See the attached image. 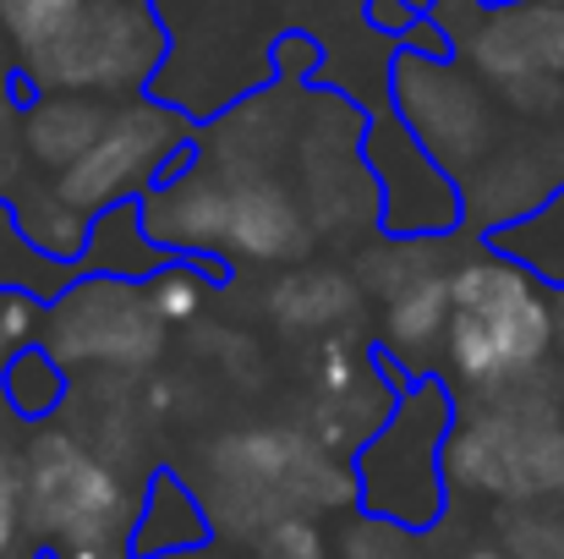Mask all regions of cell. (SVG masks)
I'll list each match as a JSON object with an SVG mask.
<instances>
[{"label":"cell","instance_id":"obj_21","mask_svg":"<svg viewBox=\"0 0 564 559\" xmlns=\"http://www.w3.org/2000/svg\"><path fill=\"white\" fill-rule=\"evenodd\" d=\"M258 559H324V533L307 516H280L263 527Z\"/></svg>","mask_w":564,"mask_h":559},{"label":"cell","instance_id":"obj_18","mask_svg":"<svg viewBox=\"0 0 564 559\" xmlns=\"http://www.w3.org/2000/svg\"><path fill=\"white\" fill-rule=\"evenodd\" d=\"M17 203V225H22V236L44 252V258H55V264H83V247H88V230H94V219L77 208V203H66L55 186H39V192H22V197H11Z\"/></svg>","mask_w":564,"mask_h":559},{"label":"cell","instance_id":"obj_15","mask_svg":"<svg viewBox=\"0 0 564 559\" xmlns=\"http://www.w3.org/2000/svg\"><path fill=\"white\" fill-rule=\"evenodd\" d=\"M482 241L564 297V186H549L538 208H527L521 219H510L499 230H488Z\"/></svg>","mask_w":564,"mask_h":559},{"label":"cell","instance_id":"obj_11","mask_svg":"<svg viewBox=\"0 0 564 559\" xmlns=\"http://www.w3.org/2000/svg\"><path fill=\"white\" fill-rule=\"evenodd\" d=\"M208 544H214V522H208V505L197 499V488L182 483V472H154L138 488V516L127 533L132 559L187 555V549H208Z\"/></svg>","mask_w":564,"mask_h":559},{"label":"cell","instance_id":"obj_23","mask_svg":"<svg viewBox=\"0 0 564 559\" xmlns=\"http://www.w3.org/2000/svg\"><path fill=\"white\" fill-rule=\"evenodd\" d=\"M269 61H274V72H280L285 83H313V77H318V66H324V44H318L313 33L291 28V33H280V39H274Z\"/></svg>","mask_w":564,"mask_h":559},{"label":"cell","instance_id":"obj_19","mask_svg":"<svg viewBox=\"0 0 564 559\" xmlns=\"http://www.w3.org/2000/svg\"><path fill=\"white\" fill-rule=\"evenodd\" d=\"M88 0H0V33L11 39L17 61L33 55L39 44H50Z\"/></svg>","mask_w":564,"mask_h":559},{"label":"cell","instance_id":"obj_5","mask_svg":"<svg viewBox=\"0 0 564 559\" xmlns=\"http://www.w3.org/2000/svg\"><path fill=\"white\" fill-rule=\"evenodd\" d=\"M182 160H192V121L182 116V105L132 99V105L110 110L94 149L55 176V192L94 219L116 203H138L154 186L182 176L187 171Z\"/></svg>","mask_w":564,"mask_h":559},{"label":"cell","instance_id":"obj_26","mask_svg":"<svg viewBox=\"0 0 564 559\" xmlns=\"http://www.w3.org/2000/svg\"><path fill=\"white\" fill-rule=\"evenodd\" d=\"M165 559H225V555H219V549L208 544V549H187V555H165Z\"/></svg>","mask_w":564,"mask_h":559},{"label":"cell","instance_id":"obj_28","mask_svg":"<svg viewBox=\"0 0 564 559\" xmlns=\"http://www.w3.org/2000/svg\"><path fill=\"white\" fill-rule=\"evenodd\" d=\"M477 6H516V0H477Z\"/></svg>","mask_w":564,"mask_h":559},{"label":"cell","instance_id":"obj_30","mask_svg":"<svg viewBox=\"0 0 564 559\" xmlns=\"http://www.w3.org/2000/svg\"><path fill=\"white\" fill-rule=\"evenodd\" d=\"M466 6H477V0H466Z\"/></svg>","mask_w":564,"mask_h":559},{"label":"cell","instance_id":"obj_8","mask_svg":"<svg viewBox=\"0 0 564 559\" xmlns=\"http://www.w3.org/2000/svg\"><path fill=\"white\" fill-rule=\"evenodd\" d=\"M394 116L411 127V138L444 165V171H466V160L482 154L488 143V105L477 94V83L466 72H455L449 61H427L400 50L394 55Z\"/></svg>","mask_w":564,"mask_h":559},{"label":"cell","instance_id":"obj_29","mask_svg":"<svg viewBox=\"0 0 564 559\" xmlns=\"http://www.w3.org/2000/svg\"><path fill=\"white\" fill-rule=\"evenodd\" d=\"M17 559H50V555H17Z\"/></svg>","mask_w":564,"mask_h":559},{"label":"cell","instance_id":"obj_27","mask_svg":"<svg viewBox=\"0 0 564 559\" xmlns=\"http://www.w3.org/2000/svg\"><path fill=\"white\" fill-rule=\"evenodd\" d=\"M6 44H11V39H0V83H11V77H17V72H11V55H6Z\"/></svg>","mask_w":564,"mask_h":559},{"label":"cell","instance_id":"obj_16","mask_svg":"<svg viewBox=\"0 0 564 559\" xmlns=\"http://www.w3.org/2000/svg\"><path fill=\"white\" fill-rule=\"evenodd\" d=\"M72 400V368L44 346H17L6 363H0V411L28 422V428H44L61 406Z\"/></svg>","mask_w":564,"mask_h":559},{"label":"cell","instance_id":"obj_25","mask_svg":"<svg viewBox=\"0 0 564 559\" xmlns=\"http://www.w3.org/2000/svg\"><path fill=\"white\" fill-rule=\"evenodd\" d=\"M460 559H516V555H510V549H488V544H482V549H466Z\"/></svg>","mask_w":564,"mask_h":559},{"label":"cell","instance_id":"obj_13","mask_svg":"<svg viewBox=\"0 0 564 559\" xmlns=\"http://www.w3.org/2000/svg\"><path fill=\"white\" fill-rule=\"evenodd\" d=\"M444 330H449V275L438 269L405 275L383 302V352L416 368L444 346Z\"/></svg>","mask_w":564,"mask_h":559},{"label":"cell","instance_id":"obj_7","mask_svg":"<svg viewBox=\"0 0 564 559\" xmlns=\"http://www.w3.org/2000/svg\"><path fill=\"white\" fill-rule=\"evenodd\" d=\"M362 165L378 186V219L389 236L433 241L449 236L466 219V186L455 171H444L400 116H378L362 132Z\"/></svg>","mask_w":564,"mask_h":559},{"label":"cell","instance_id":"obj_6","mask_svg":"<svg viewBox=\"0 0 564 559\" xmlns=\"http://www.w3.org/2000/svg\"><path fill=\"white\" fill-rule=\"evenodd\" d=\"M165 319L149 308V291L132 280L77 275L50 302V352L66 368L99 363V368H138L160 352Z\"/></svg>","mask_w":564,"mask_h":559},{"label":"cell","instance_id":"obj_14","mask_svg":"<svg viewBox=\"0 0 564 559\" xmlns=\"http://www.w3.org/2000/svg\"><path fill=\"white\" fill-rule=\"evenodd\" d=\"M165 264H176V258L143 225V197H138V203H116V208L94 214V230H88V247H83L77 275H105V280L149 286Z\"/></svg>","mask_w":564,"mask_h":559},{"label":"cell","instance_id":"obj_24","mask_svg":"<svg viewBox=\"0 0 564 559\" xmlns=\"http://www.w3.org/2000/svg\"><path fill=\"white\" fill-rule=\"evenodd\" d=\"M516 559H564V527H538L516 538Z\"/></svg>","mask_w":564,"mask_h":559},{"label":"cell","instance_id":"obj_4","mask_svg":"<svg viewBox=\"0 0 564 559\" xmlns=\"http://www.w3.org/2000/svg\"><path fill=\"white\" fill-rule=\"evenodd\" d=\"M22 510L39 555H66L83 544H127L138 494L83 439L44 428L22 455Z\"/></svg>","mask_w":564,"mask_h":559},{"label":"cell","instance_id":"obj_1","mask_svg":"<svg viewBox=\"0 0 564 559\" xmlns=\"http://www.w3.org/2000/svg\"><path fill=\"white\" fill-rule=\"evenodd\" d=\"M460 428V400L438 373H411L394 384L373 433L357 444L351 494L378 527L427 533L449 505V439Z\"/></svg>","mask_w":564,"mask_h":559},{"label":"cell","instance_id":"obj_12","mask_svg":"<svg viewBox=\"0 0 564 559\" xmlns=\"http://www.w3.org/2000/svg\"><path fill=\"white\" fill-rule=\"evenodd\" d=\"M105 121H110V105L94 94H33L22 110V149L44 171L61 176L66 165H77L94 149Z\"/></svg>","mask_w":564,"mask_h":559},{"label":"cell","instance_id":"obj_17","mask_svg":"<svg viewBox=\"0 0 564 559\" xmlns=\"http://www.w3.org/2000/svg\"><path fill=\"white\" fill-rule=\"evenodd\" d=\"M72 280H77V269L44 258V252L22 236V225H17V203L0 197V297H33V302L50 308Z\"/></svg>","mask_w":564,"mask_h":559},{"label":"cell","instance_id":"obj_20","mask_svg":"<svg viewBox=\"0 0 564 559\" xmlns=\"http://www.w3.org/2000/svg\"><path fill=\"white\" fill-rule=\"evenodd\" d=\"M143 291H149V308L171 324V319H192V313L203 308V291H208V286H203L197 264L176 258V264H165V269H160V275H154Z\"/></svg>","mask_w":564,"mask_h":559},{"label":"cell","instance_id":"obj_10","mask_svg":"<svg viewBox=\"0 0 564 559\" xmlns=\"http://www.w3.org/2000/svg\"><path fill=\"white\" fill-rule=\"evenodd\" d=\"M307 247L302 208L274 182H225V241L219 258H252L280 264Z\"/></svg>","mask_w":564,"mask_h":559},{"label":"cell","instance_id":"obj_2","mask_svg":"<svg viewBox=\"0 0 564 559\" xmlns=\"http://www.w3.org/2000/svg\"><path fill=\"white\" fill-rule=\"evenodd\" d=\"M560 341V308L543 280H532L505 252H477L449 269V330L444 363L466 389H510L549 363Z\"/></svg>","mask_w":564,"mask_h":559},{"label":"cell","instance_id":"obj_3","mask_svg":"<svg viewBox=\"0 0 564 559\" xmlns=\"http://www.w3.org/2000/svg\"><path fill=\"white\" fill-rule=\"evenodd\" d=\"M171 33L154 0H88L50 44L22 55V83L33 94H138L160 77Z\"/></svg>","mask_w":564,"mask_h":559},{"label":"cell","instance_id":"obj_22","mask_svg":"<svg viewBox=\"0 0 564 559\" xmlns=\"http://www.w3.org/2000/svg\"><path fill=\"white\" fill-rule=\"evenodd\" d=\"M22 533H28V510H22V461L0 444V559H17Z\"/></svg>","mask_w":564,"mask_h":559},{"label":"cell","instance_id":"obj_9","mask_svg":"<svg viewBox=\"0 0 564 559\" xmlns=\"http://www.w3.org/2000/svg\"><path fill=\"white\" fill-rule=\"evenodd\" d=\"M482 77L505 88H560L564 83V0L482 6L477 28L460 39Z\"/></svg>","mask_w":564,"mask_h":559}]
</instances>
